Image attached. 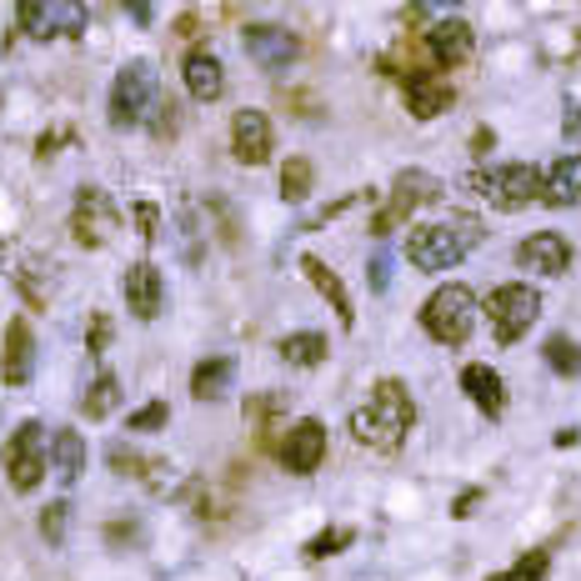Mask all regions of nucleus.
I'll list each match as a JSON object with an SVG mask.
<instances>
[{
	"label": "nucleus",
	"mask_w": 581,
	"mask_h": 581,
	"mask_svg": "<svg viewBox=\"0 0 581 581\" xmlns=\"http://www.w3.org/2000/svg\"><path fill=\"white\" fill-rule=\"evenodd\" d=\"M411 426H416V401H411V391L401 386L396 376H381L376 386H371L366 406L351 411V436H356V446L381 451V456L401 451Z\"/></svg>",
	"instance_id": "obj_1"
},
{
	"label": "nucleus",
	"mask_w": 581,
	"mask_h": 581,
	"mask_svg": "<svg viewBox=\"0 0 581 581\" xmlns=\"http://www.w3.org/2000/svg\"><path fill=\"white\" fill-rule=\"evenodd\" d=\"M481 236H486L481 216H471V210H446L441 220H426V226L411 230L406 260L416 270H451L481 246Z\"/></svg>",
	"instance_id": "obj_2"
},
{
	"label": "nucleus",
	"mask_w": 581,
	"mask_h": 581,
	"mask_svg": "<svg viewBox=\"0 0 581 581\" xmlns=\"http://www.w3.org/2000/svg\"><path fill=\"white\" fill-rule=\"evenodd\" d=\"M541 186H546V176L536 166H526V160H516V166H481L466 176L471 196H481L496 210H526L531 200H541Z\"/></svg>",
	"instance_id": "obj_3"
},
{
	"label": "nucleus",
	"mask_w": 581,
	"mask_h": 581,
	"mask_svg": "<svg viewBox=\"0 0 581 581\" xmlns=\"http://www.w3.org/2000/svg\"><path fill=\"white\" fill-rule=\"evenodd\" d=\"M421 326H426L431 341H441V346H466L471 326H476V296H471V286H441L431 290V301L421 306Z\"/></svg>",
	"instance_id": "obj_4"
},
{
	"label": "nucleus",
	"mask_w": 581,
	"mask_h": 581,
	"mask_svg": "<svg viewBox=\"0 0 581 581\" xmlns=\"http://www.w3.org/2000/svg\"><path fill=\"white\" fill-rule=\"evenodd\" d=\"M536 316H541V296H536V286H526V280H506V286H496L486 296L491 336H496L501 346L526 336V331L536 326Z\"/></svg>",
	"instance_id": "obj_5"
},
{
	"label": "nucleus",
	"mask_w": 581,
	"mask_h": 581,
	"mask_svg": "<svg viewBox=\"0 0 581 581\" xmlns=\"http://www.w3.org/2000/svg\"><path fill=\"white\" fill-rule=\"evenodd\" d=\"M150 110H156V66H150V60H130L116 76V86H110V126L130 130V126H140Z\"/></svg>",
	"instance_id": "obj_6"
},
{
	"label": "nucleus",
	"mask_w": 581,
	"mask_h": 581,
	"mask_svg": "<svg viewBox=\"0 0 581 581\" xmlns=\"http://www.w3.org/2000/svg\"><path fill=\"white\" fill-rule=\"evenodd\" d=\"M116 230H120L116 200H110L100 186H80L76 210H70V240H76L80 250H100V246H110Z\"/></svg>",
	"instance_id": "obj_7"
},
{
	"label": "nucleus",
	"mask_w": 581,
	"mask_h": 581,
	"mask_svg": "<svg viewBox=\"0 0 581 581\" xmlns=\"http://www.w3.org/2000/svg\"><path fill=\"white\" fill-rule=\"evenodd\" d=\"M16 20L30 40H56V36H80L90 16L76 0H20Z\"/></svg>",
	"instance_id": "obj_8"
},
{
	"label": "nucleus",
	"mask_w": 581,
	"mask_h": 581,
	"mask_svg": "<svg viewBox=\"0 0 581 581\" xmlns=\"http://www.w3.org/2000/svg\"><path fill=\"white\" fill-rule=\"evenodd\" d=\"M6 476L16 491H36L46 481V431H40V421H20L16 436L6 441Z\"/></svg>",
	"instance_id": "obj_9"
},
{
	"label": "nucleus",
	"mask_w": 581,
	"mask_h": 581,
	"mask_svg": "<svg viewBox=\"0 0 581 581\" xmlns=\"http://www.w3.org/2000/svg\"><path fill=\"white\" fill-rule=\"evenodd\" d=\"M240 46H246V56L256 60L266 76H280V70L296 66V56H301V40L290 36L286 26H246L240 30Z\"/></svg>",
	"instance_id": "obj_10"
},
{
	"label": "nucleus",
	"mask_w": 581,
	"mask_h": 581,
	"mask_svg": "<svg viewBox=\"0 0 581 581\" xmlns=\"http://www.w3.org/2000/svg\"><path fill=\"white\" fill-rule=\"evenodd\" d=\"M391 190H396V196H391V206L381 210L376 226H371L376 236H386V230L396 226V220H406L416 206H431V200H441V180L426 176V170H401L396 186H391Z\"/></svg>",
	"instance_id": "obj_11"
},
{
	"label": "nucleus",
	"mask_w": 581,
	"mask_h": 581,
	"mask_svg": "<svg viewBox=\"0 0 581 581\" xmlns=\"http://www.w3.org/2000/svg\"><path fill=\"white\" fill-rule=\"evenodd\" d=\"M321 461H326V426H321L316 416L296 421V426L286 431V441H280V466H286L290 476H311Z\"/></svg>",
	"instance_id": "obj_12"
},
{
	"label": "nucleus",
	"mask_w": 581,
	"mask_h": 581,
	"mask_svg": "<svg viewBox=\"0 0 581 581\" xmlns=\"http://www.w3.org/2000/svg\"><path fill=\"white\" fill-rule=\"evenodd\" d=\"M230 150H236L240 166H266L270 160V120L266 110H236L230 116Z\"/></svg>",
	"instance_id": "obj_13"
},
{
	"label": "nucleus",
	"mask_w": 581,
	"mask_h": 581,
	"mask_svg": "<svg viewBox=\"0 0 581 581\" xmlns=\"http://www.w3.org/2000/svg\"><path fill=\"white\" fill-rule=\"evenodd\" d=\"M120 296H126V306L136 311L140 321H156L160 306H166V280H160V270L150 266V260H136V266H126V276H120Z\"/></svg>",
	"instance_id": "obj_14"
},
{
	"label": "nucleus",
	"mask_w": 581,
	"mask_h": 581,
	"mask_svg": "<svg viewBox=\"0 0 581 581\" xmlns=\"http://www.w3.org/2000/svg\"><path fill=\"white\" fill-rule=\"evenodd\" d=\"M401 90H406V110L416 120H436L441 110L456 100V90H451L446 76H436V70H406V80H401Z\"/></svg>",
	"instance_id": "obj_15"
},
{
	"label": "nucleus",
	"mask_w": 581,
	"mask_h": 581,
	"mask_svg": "<svg viewBox=\"0 0 581 581\" xmlns=\"http://www.w3.org/2000/svg\"><path fill=\"white\" fill-rule=\"evenodd\" d=\"M516 266L536 270V276H567V270H571L567 236H557V230H536V236H526L516 246Z\"/></svg>",
	"instance_id": "obj_16"
},
{
	"label": "nucleus",
	"mask_w": 581,
	"mask_h": 581,
	"mask_svg": "<svg viewBox=\"0 0 581 581\" xmlns=\"http://www.w3.org/2000/svg\"><path fill=\"white\" fill-rule=\"evenodd\" d=\"M30 371H36V336H30V321L16 316L6 326V341H0V381L6 386H26Z\"/></svg>",
	"instance_id": "obj_17"
},
{
	"label": "nucleus",
	"mask_w": 581,
	"mask_h": 581,
	"mask_svg": "<svg viewBox=\"0 0 581 581\" xmlns=\"http://www.w3.org/2000/svg\"><path fill=\"white\" fill-rule=\"evenodd\" d=\"M471 46H476V30L466 26V20H456V16H441L436 26L426 30V50H431V60L436 66H466L471 60Z\"/></svg>",
	"instance_id": "obj_18"
},
{
	"label": "nucleus",
	"mask_w": 581,
	"mask_h": 581,
	"mask_svg": "<svg viewBox=\"0 0 581 581\" xmlns=\"http://www.w3.org/2000/svg\"><path fill=\"white\" fill-rule=\"evenodd\" d=\"M461 391L471 396V406L486 411L491 421L506 411V381H501L496 366H486V361H471L466 371H461Z\"/></svg>",
	"instance_id": "obj_19"
},
{
	"label": "nucleus",
	"mask_w": 581,
	"mask_h": 581,
	"mask_svg": "<svg viewBox=\"0 0 581 581\" xmlns=\"http://www.w3.org/2000/svg\"><path fill=\"white\" fill-rule=\"evenodd\" d=\"M301 270H306V280H311V286H316L321 296L331 301V311H336V321H341V326H346V331L356 326V311H351V290H346V280H341L336 270H331L321 256H301Z\"/></svg>",
	"instance_id": "obj_20"
},
{
	"label": "nucleus",
	"mask_w": 581,
	"mask_h": 581,
	"mask_svg": "<svg viewBox=\"0 0 581 581\" xmlns=\"http://www.w3.org/2000/svg\"><path fill=\"white\" fill-rule=\"evenodd\" d=\"M180 76H186V90L196 100H220L226 96V70H220V60L210 56V50H190Z\"/></svg>",
	"instance_id": "obj_21"
},
{
	"label": "nucleus",
	"mask_w": 581,
	"mask_h": 581,
	"mask_svg": "<svg viewBox=\"0 0 581 581\" xmlns=\"http://www.w3.org/2000/svg\"><path fill=\"white\" fill-rule=\"evenodd\" d=\"M541 200H546V206H577V200H581V150L561 156L557 166L546 170V186H541Z\"/></svg>",
	"instance_id": "obj_22"
},
{
	"label": "nucleus",
	"mask_w": 581,
	"mask_h": 581,
	"mask_svg": "<svg viewBox=\"0 0 581 581\" xmlns=\"http://www.w3.org/2000/svg\"><path fill=\"white\" fill-rule=\"evenodd\" d=\"M230 381H236V361H230V356H210V361H200V366L190 371V396H196V401H216V396H226V391H230Z\"/></svg>",
	"instance_id": "obj_23"
},
{
	"label": "nucleus",
	"mask_w": 581,
	"mask_h": 581,
	"mask_svg": "<svg viewBox=\"0 0 581 581\" xmlns=\"http://www.w3.org/2000/svg\"><path fill=\"white\" fill-rule=\"evenodd\" d=\"M326 336L321 331H290V336H280V361L286 366H301V371H311V366H321L326 361Z\"/></svg>",
	"instance_id": "obj_24"
},
{
	"label": "nucleus",
	"mask_w": 581,
	"mask_h": 581,
	"mask_svg": "<svg viewBox=\"0 0 581 581\" xmlns=\"http://www.w3.org/2000/svg\"><path fill=\"white\" fill-rule=\"evenodd\" d=\"M50 456H56V476L60 481H76L80 471H86V441H80V431L60 426L56 436H50Z\"/></svg>",
	"instance_id": "obj_25"
},
{
	"label": "nucleus",
	"mask_w": 581,
	"mask_h": 581,
	"mask_svg": "<svg viewBox=\"0 0 581 581\" xmlns=\"http://www.w3.org/2000/svg\"><path fill=\"white\" fill-rule=\"evenodd\" d=\"M120 396H126V391H120V381L110 376V371H100V376L86 386V396H80V411H86L90 421H106L110 411L120 406Z\"/></svg>",
	"instance_id": "obj_26"
},
{
	"label": "nucleus",
	"mask_w": 581,
	"mask_h": 581,
	"mask_svg": "<svg viewBox=\"0 0 581 581\" xmlns=\"http://www.w3.org/2000/svg\"><path fill=\"white\" fill-rule=\"evenodd\" d=\"M286 411H290L286 391H260V396H246V421L260 431V436H270V426H276Z\"/></svg>",
	"instance_id": "obj_27"
},
{
	"label": "nucleus",
	"mask_w": 581,
	"mask_h": 581,
	"mask_svg": "<svg viewBox=\"0 0 581 581\" xmlns=\"http://www.w3.org/2000/svg\"><path fill=\"white\" fill-rule=\"evenodd\" d=\"M311 180H316L311 160L306 156H290L286 166H280V196H286V200H306L311 196Z\"/></svg>",
	"instance_id": "obj_28"
},
{
	"label": "nucleus",
	"mask_w": 581,
	"mask_h": 581,
	"mask_svg": "<svg viewBox=\"0 0 581 581\" xmlns=\"http://www.w3.org/2000/svg\"><path fill=\"white\" fill-rule=\"evenodd\" d=\"M546 366L557 376H581V346L571 336H551L546 341Z\"/></svg>",
	"instance_id": "obj_29"
},
{
	"label": "nucleus",
	"mask_w": 581,
	"mask_h": 581,
	"mask_svg": "<svg viewBox=\"0 0 581 581\" xmlns=\"http://www.w3.org/2000/svg\"><path fill=\"white\" fill-rule=\"evenodd\" d=\"M106 461H110V471H116V476H146V471H150V461L140 456L136 446H126V441H110Z\"/></svg>",
	"instance_id": "obj_30"
},
{
	"label": "nucleus",
	"mask_w": 581,
	"mask_h": 581,
	"mask_svg": "<svg viewBox=\"0 0 581 581\" xmlns=\"http://www.w3.org/2000/svg\"><path fill=\"white\" fill-rule=\"evenodd\" d=\"M351 541H356V531H351V526H331V531H321V536H311L306 557H311V561H321V557H336V551H346Z\"/></svg>",
	"instance_id": "obj_31"
},
{
	"label": "nucleus",
	"mask_w": 581,
	"mask_h": 581,
	"mask_svg": "<svg viewBox=\"0 0 581 581\" xmlns=\"http://www.w3.org/2000/svg\"><path fill=\"white\" fill-rule=\"evenodd\" d=\"M66 521H70V506L66 501H50V506L40 511V536H46L50 546H60V541H66Z\"/></svg>",
	"instance_id": "obj_32"
},
{
	"label": "nucleus",
	"mask_w": 581,
	"mask_h": 581,
	"mask_svg": "<svg viewBox=\"0 0 581 581\" xmlns=\"http://www.w3.org/2000/svg\"><path fill=\"white\" fill-rule=\"evenodd\" d=\"M20 290H26L30 306H46V301L56 296V286H50V280H40V266H26V270H20Z\"/></svg>",
	"instance_id": "obj_33"
},
{
	"label": "nucleus",
	"mask_w": 581,
	"mask_h": 581,
	"mask_svg": "<svg viewBox=\"0 0 581 581\" xmlns=\"http://www.w3.org/2000/svg\"><path fill=\"white\" fill-rule=\"evenodd\" d=\"M166 421H170V406H166V401H150V406H140L136 416L126 421V426H130V431H160Z\"/></svg>",
	"instance_id": "obj_34"
},
{
	"label": "nucleus",
	"mask_w": 581,
	"mask_h": 581,
	"mask_svg": "<svg viewBox=\"0 0 581 581\" xmlns=\"http://www.w3.org/2000/svg\"><path fill=\"white\" fill-rule=\"evenodd\" d=\"M106 346H110V316H106V311H96V316H90L86 351H90V356H106Z\"/></svg>",
	"instance_id": "obj_35"
},
{
	"label": "nucleus",
	"mask_w": 581,
	"mask_h": 581,
	"mask_svg": "<svg viewBox=\"0 0 581 581\" xmlns=\"http://www.w3.org/2000/svg\"><path fill=\"white\" fill-rule=\"evenodd\" d=\"M106 541H110V546H140V521H110V526H106Z\"/></svg>",
	"instance_id": "obj_36"
},
{
	"label": "nucleus",
	"mask_w": 581,
	"mask_h": 581,
	"mask_svg": "<svg viewBox=\"0 0 581 581\" xmlns=\"http://www.w3.org/2000/svg\"><path fill=\"white\" fill-rule=\"evenodd\" d=\"M136 226H140V240H156L160 236V210L150 206V200H140V206H136Z\"/></svg>",
	"instance_id": "obj_37"
},
{
	"label": "nucleus",
	"mask_w": 581,
	"mask_h": 581,
	"mask_svg": "<svg viewBox=\"0 0 581 581\" xmlns=\"http://www.w3.org/2000/svg\"><path fill=\"white\" fill-rule=\"evenodd\" d=\"M160 116H156V136H176L180 130V116H176V100H160Z\"/></svg>",
	"instance_id": "obj_38"
},
{
	"label": "nucleus",
	"mask_w": 581,
	"mask_h": 581,
	"mask_svg": "<svg viewBox=\"0 0 581 581\" xmlns=\"http://www.w3.org/2000/svg\"><path fill=\"white\" fill-rule=\"evenodd\" d=\"M511 571H521V577L541 581V577H546V551H531V557H521V561H516V567H511Z\"/></svg>",
	"instance_id": "obj_39"
},
{
	"label": "nucleus",
	"mask_w": 581,
	"mask_h": 581,
	"mask_svg": "<svg viewBox=\"0 0 581 581\" xmlns=\"http://www.w3.org/2000/svg\"><path fill=\"white\" fill-rule=\"evenodd\" d=\"M386 286H391V260L376 256L371 260V290H386Z\"/></svg>",
	"instance_id": "obj_40"
},
{
	"label": "nucleus",
	"mask_w": 581,
	"mask_h": 581,
	"mask_svg": "<svg viewBox=\"0 0 581 581\" xmlns=\"http://www.w3.org/2000/svg\"><path fill=\"white\" fill-rule=\"evenodd\" d=\"M491 146H496V136H491V130H486V126H481V130H476V136H471V150H476V156H486V150H491Z\"/></svg>",
	"instance_id": "obj_41"
},
{
	"label": "nucleus",
	"mask_w": 581,
	"mask_h": 581,
	"mask_svg": "<svg viewBox=\"0 0 581 581\" xmlns=\"http://www.w3.org/2000/svg\"><path fill=\"white\" fill-rule=\"evenodd\" d=\"M476 501H481V491H466V496L456 501V516H471V511H476Z\"/></svg>",
	"instance_id": "obj_42"
},
{
	"label": "nucleus",
	"mask_w": 581,
	"mask_h": 581,
	"mask_svg": "<svg viewBox=\"0 0 581 581\" xmlns=\"http://www.w3.org/2000/svg\"><path fill=\"white\" fill-rule=\"evenodd\" d=\"M577 130H581V110L571 106V116H567V136H577Z\"/></svg>",
	"instance_id": "obj_43"
},
{
	"label": "nucleus",
	"mask_w": 581,
	"mask_h": 581,
	"mask_svg": "<svg viewBox=\"0 0 581 581\" xmlns=\"http://www.w3.org/2000/svg\"><path fill=\"white\" fill-rule=\"evenodd\" d=\"M486 581H531V577H521V571H501V577H486Z\"/></svg>",
	"instance_id": "obj_44"
},
{
	"label": "nucleus",
	"mask_w": 581,
	"mask_h": 581,
	"mask_svg": "<svg viewBox=\"0 0 581 581\" xmlns=\"http://www.w3.org/2000/svg\"><path fill=\"white\" fill-rule=\"evenodd\" d=\"M0 250H6V240H0Z\"/></svg>",
	"instance_id": "obj_45"
}]
</instances>
